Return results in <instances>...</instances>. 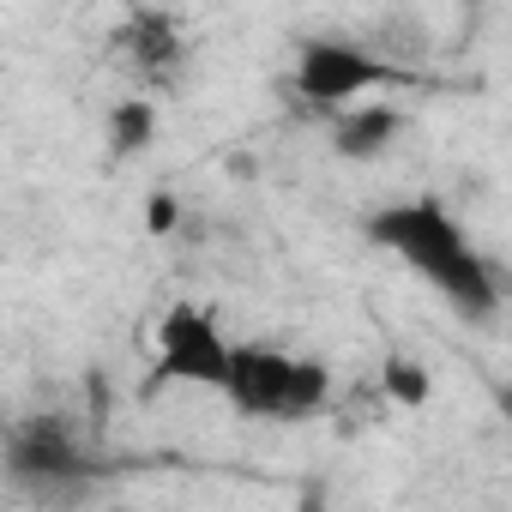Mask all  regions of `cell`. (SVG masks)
Wrapping results in <instances>:
<instances>
[{
	"label": "cell",
	"instance_id": "obj_1",
	"mask_svg": "<svg viewBox=\"0 0 512 512\" xmlns=\"http://www.w3.org/2000/svg\"><path fill=\"white\" fill-rule=\"evenodd\" d=\"M368 241L386 247L398 266H410L458 320L488 326L500 314V278L488 266V253L470 241V229L452 217L446 199L416 193V199H392L380 211H368Z\"/></svg>",
	"mask_w": 512,
	"mask_h": 512
},
{
	"label": "cell",
	"instance_id": "obj_4",
	"mask_svg": "<svg viewBox=\"0 0 512 512\" xmlns=\"http://www.w3.org/2000/svg\"><path fill=\"white\" fill-rule=\"evenodd\" d=\"M392 79H398L392 61H380L374 49L344 43V37H314L296 49V97H308L314 109H332V115L356 109L368 91H380Z\"/></svg>",
	"mask_w": 512,
	"mask_h": 512
},
{
	"label": "cell",
	"instance_id": "obj_3",
	"mask_svg": "<svg viewBox=\"0 0 512 512\" xmlns=\"http://www.w3.org/2000/svg\"><path fill=\"white\" fill-rule=\"evenodd\" d=\"M151 350H157V362H151V392H163V386L223 392L235 338H223V326H217L211 308L175 302V308H163V320H157V332H151Z\"/></svg>",
	"mask_w": 512,
	"mask_h": 512
},
{
	"label": "cell",
	"instance_id": "obj_7",
	"mask_svg": "<svg viewBox=\"0 0 512 512\" xmlns=\"http://www.w3.org/2000/svg\"><path fill=\"white\" fill-rule=\"evenodd\" d=\"M151 139H157V109H151L145 97H127V103L109 109V151H115V157H133V151H145Z\"/></svg>",
	"mask_w": 512,
	"mask_h": 512
},
{
	"label": "cell",
	"instance_id": "obj_9",
	"mask_svg": "<svg viewBox=\"0 0 512 512\" xmlns=\"http://www.w3.org/2000/svg\"><path fill=\"white\" fill-rule=\"evenodd\" d=\"M169 223H175V205H169V199H157V205H151V229H169Z\"/></svg>",
	"mask_w": 512,
	"mask_h": 512
},
{
	"label": "cell",
	"instance_id": "obj_2",
	"mask_svg": "<svg viewBox=\"0 0 512 512\" xmlns=\"http://www.w3.org/2000/svg\"><path fill=\"white\" fill-rule=\"evenodd\" d=\"M223 398L253 422H308L332 398V368L314 356H290L278 344H235Z\"/></svg>",
	"mask_w": 512,
	"mask_h": 512
},
{
	"label": "cell",
	"instance_id": "obj_6",
	"mask_svg": "<svg viewBox=\"0 0 512 512\" xmlns=\"http://www.w3.org/2000/svg\"><path fill=\"white\" fill-rule=\"evenodd\" d=\"M404 133V115L392 109V103H356V109H344L338 115V127H332V151L338 157H350V163H362V157H380L392 139Z\"/></svg>",
	"mask_w": 512,
	"mask_h": 512
},
{
	"label": "cell",
	"instance_id": "obj_5",
	"mask_svg": "<svg viewBox=\"0 0 512 512\" xmlns=\"http://www.w3.org/2000/svg\"><path fill=\"white\" fill-rule=\"evenodd\" d=\"M7 470L19 482H73V476H85L91 452L79 440V422L61 416V410L13 422V434H7Z\"/></svg>",
	"mask_w": 512,
	"mask_h": 512
},
{
	"label": "cell",
	"instance_id": "obj_8",
	"mask_svg": "<svg viewBox=\"0 0 512 512\" xmlns=\"http://www.w3.org/2000/svg\"><path fill=\"white\" fill-rule=\"evenodd\" d=\"M380 380H386V392H392L398 404H428V392H434L428 368H422V362H410V356H392Z\"/></svg>",
	"mask_w": 512,
	"mask_h": 512
}]
</instances>
